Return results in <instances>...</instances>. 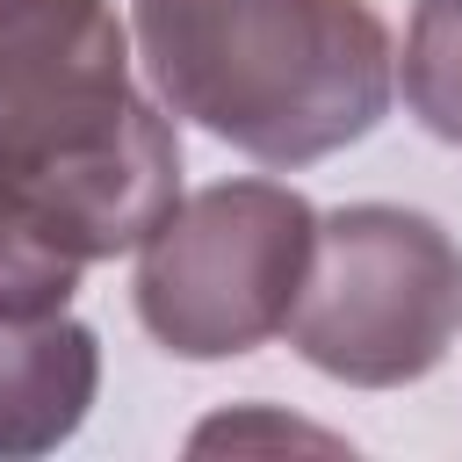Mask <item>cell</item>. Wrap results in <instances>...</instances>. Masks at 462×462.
Masks as SVG:
<instances>
[{"mask_svg": "<svg viewBox=\"0 0 462 462\" xmlns=\"http://www.w3.org/2000/svg\"><path fill=\"white\" fill-rule=\"evenodd\" d=\"M180 202V137L130 79L116 0H0V318L65 310Z\"/></svg>", "mask_w": 462, "mask_h": 462, "instance_id": "6da1fadb", "label": "cell"}, {"mask_svg": "<svg viewBox=\"0 0 462 462\" xmlns=\"http://www.w3.org/2000/svg\"><path fill=\"white\" fill-rule=\"evenodd\" d=\"M130 29L159 101L260 166L361 144L397 87L368 0H130Z\"/></svg>", "mask_w": 462, "mask_h": 462, "instance_id": "7a4b0ae2", "label": "cell"}, {"mask_svg": "<svg viewBox=\"0 0 462 462\" xmlns=\"http://www.w3.org/2000/svg\"><path fill=\"white\" fill-rule=\"evenodd\" d=\"M282 332L332 383H419L462 339V245L426 209L346 202L318 217L310 274Z\"/></svg>", "mask_w": 462, "mask_h": 462, "instance_id": "3957f363", "label": "cell"}, {"mask_svg": "<svg viewBox=\"0 0 462 462\" xmlns=\"http://www.w3.org/2000/svg\"><path fill=\"white\" fill-rule=\"evenodd\" d=\"M318 209L282 180H217L173 202L137 245V318L180 361H231L274 339L303 296Z\"/></svg>", "mask_w": 462, "mask_h": 462, "instance_id": "277c9868", "label": "cell"}, {"mask_svg": "<svg viewBox=\"0 0 462 462\" xmlns=\"http://www.w3.org/2000/svg\"><path fill=\"white\" fill-rule=\"evenodd\" d=\"M101 390V339L65 318H0V462L43 455L79 433Z\"/></svg>", "mask_w": 462, "mask_h": 462, "instance_id": "5b68a950", "label": "cell"}, {"mask_svg": "<svg viewBox=\"0 0 462 462\" xmlns=\"http://www.w3.org/2000/svg\"><path fill=\"white\" fill-rule=\"evenodd\" d=\"M404 108L462 152V0H419L404 29Z\"/></svg>", "mask_w": 462, "mask_h": 462, "instance_id": "8992f818", "label": "cell"}, {"mask_svg": "<svg viewBox=\"0 0 462 462\" xmlns=\"http://www.w3.org/2000/svg\"><path fill=\"white\" fill-rule=\"evenodd\" d=\"M245 440H303V448H339L332 433H318V426H296V419H274V411H231V419H209L188 448L195 455H209V448H245Z\"/></svg>", "mask_w": 462, "mask_h": 462, "instance_id": "52a82bcc", "label": "cell"}]
</instances>
